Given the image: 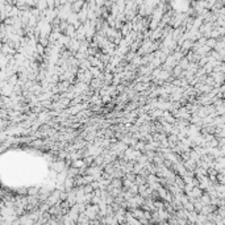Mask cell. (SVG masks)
<instances>
[{
  "label": "cell",
  "mask_w": 225,
  "mask_h": 225,
  "mask_svg": "<svg viewBox=\"0 0 225 225\" xmlns=\"http://www.w3.org/2000/svg\"><path fill=\"white\" fill-rule=\"evenodd\" d=\"M83 4H84V0H75L74 3H71V11L78 13V12L82 9Z\"/></svg>",
  "instance_id": "6da1fadb"
},
{
  "label": "cell",
  "mask_w": 225,
  "mask_h": 225,
  "mask_svg": "<svg viewBox=\"0 0 225 225\" xmlns=\"http://www.w3.org/2000/svg\"><path fill=\"white\" fill-rule=\"evenodd\" d=\"M75 32H77V29H75V26L73 25V24H67V26H66V29L63 30V33L73 38L74 36H75Z\"/></svg>",
  "instance_id": "7a4b0ae2"
},
{
  "label": "cell",
  "mask_w": 225,
  "mask_h": 225,
  "mask_svg": "<svg viewBox=\"0 0 225 225\" xmlns=\"http://www.w3.org/2000/svg\"><path fill=\"white\" fill-rule=\"evenodd\" d=\"M130 30H133V25H132V22H126V24H124V25H121V28H120V32H121V34H124V36H126L129 33Z\"/></svg>",
  "instance_id": "3957f363"
},
{
  "label": "cell",
  "mask_w": 225,
  "mask_h": 225,
  "mask_svg": "<svg viewBox=\"0 0 225 225\" xmlns=\"http://www.w3.org/2000/svg\"><path fill=\"white\" fill-rule=\"evenodd\" d=\"M36 7H37V9L39 12H42V11H45L46 8H47V4H46V0H38L37 4H36Z\"/></svg>",
  "instance_id": "277c9868"
},
{
  "label": "cell",
  "mask_w": 225,
  "mask_h": 225,
  "mask_svg": "<svg viewBox=\"0 0 225 225\" xmlns=\"http://www.w3.org/2000/svg\"><path fill=\"white\" fill-rule=\"evenodd\" d=\"M86 166V163H84V161H82V159H77V161H74V163H73V167H77V169H79V167H84Z\"/></svg>",
  "instance_id": "5b68a950"
},
{
  "label": "cell",
  "mask_w": 225,
  "mask_h": 225,
  "mask_svg": "<svg viewBox=\"0 0 225 225\" xmlns=\"http://www.w3.org/2000/svg\"><path fill=\"white\" fill-rule=\"evenodd\" d=\"M112 187H116V188L121 187V182L118 180V179H114V180L112 182Z\"/></svg>",
  "instance_id": "8992f818"
},
{
  "label": "cell",
  "mask_w": 225,
  "mask_h": 225,
  "mask_svg": "<svg viewBox=\"0 0 225 225\" xmlns=\"http://www.w3.org/2000/svg\"><path fill=\"white\" fill-rule=\"evenodd\" d=\"M221 129H223V126H219V129H217V130H221ZM219 136H220V137H223V136H224V133H223V132H220Z\"/></svg>",
  "instance_id": "52a82bcc"
}]
</instances>
